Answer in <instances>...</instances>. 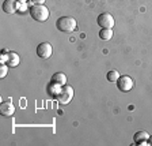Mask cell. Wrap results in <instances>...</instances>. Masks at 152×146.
Masks as SVG:
<instances>
[{
	"label": "cell",
	"instance_id": "obj_6",
	"mask_svg": "<svg viewBox=\"0 0 152 146\" xmlns=\"http://www.w3.org/2000/svg\"><path fill=\"white\" fill-rule=\"evenodd\" d=\"M53 52V48L49 42H41V44L37 47V55L41 59H49Z\"/></svg>",
	"mask_w": 152,
	"mask_h": 146
},
{
	"label": "cell",
	"instance_id": "obj_9",
	"mask_svg": "<svg viewBox=\"0 0 152 146\" xmlns=\"http://www.w3.org/2000/svg\"><path fill=\"white\" fill-rule=\"evenodd\" d=\"M148 139H149V134L144 130L137 131V133L133 135V141H134V143H137V145H142V143H145Z\"/></svg>",
	"mask_w": 152,
	"mask_h": 146
},
{
	"label": "cell",
	"instance_id": "obj_1",
	"mask_svg": "<svg viewBox=\"0 0 152 146\" xmlns=\"http://www.w3.org/2000/svg\"><path fill=\"white\" fill-rule=\"evenodd\" d=\"M28 11H30L31 18L37 22H45L49 18V10L44 4H34L28 8Z\"/></svg>",
	"mask_w": 152,
	"mask_h": 146
},
{
	"label": "cell",
	"instance_id": "obj_5",
	"mask_svg": "<svg viewBox=\"0 0 152 146\" xmlns=\"http://www.w3.org/2000/svg\"><path fill=\"white\" fill-rule=\"evenodd\" d=\"M98 25L101 26L102 29H111L114 26V18L110 15V14L104 13V14H101V15L98 16Z\"/></svg>",
	"mask_w": 152,
	"mask_h": 146
},
{
	"label": "cell",
	"instance_id": "obj_2",
	"mask_svg": "<svg viewBox=\"0 0 152 146\" xmlns=\"http://www.w3.org/2000/svg\"><path fill=\"white\" fill-rule=\"evenodd\" d=\"M56 26L61 33H72L77 26V22L72 16H61L57 19Z\"/></svg>",
	"mask_w": 152,
	"mask_h": 146
},
{
	"label": "cell",
	"instance_id": "obj_14",
	"mask_svg": "<svg viewBox=\"0 0 152 146\" xmlns=\"http://www.w3.org/2000/svg\"><path fill=\"white\" fill-rule=\"evenodd\" d=\"M7 73H8V66H7L6 63H1V67H0V76L4 78V76L7 75Z\"/></svg>",
	"mask_w": 152,
	"mask_h": 146
},
{
	"label": "cell",
	"instance_id": "obj_18",
	"mask_svg": "<svg viewBox=\"0 0 152 146\" xmlns=\"http://www.w3.org/2000/svg\"><path fill=\"white\" fill-rule=\"evenodd\" d=\"M18 1H27V0H18Z\"/></svg>",
	"mask_w": 152,
	"mask_h": 146
},
{
	"label": "cell",
	"instance_id": "obj_13",
	"mask_svg": "<svg viewBox=\"0 0 152 146\" xmlns=\"http://www.w3.org/2000/svg\"><path fill=\"white\" fill-rule=\"evenodd\" d=\"M120 73L118 71H115V70H111V71H109L107 73V75H106V78H107V81L109 82H117L118 81V78H120Z\"/></svg>",
	"mask_w": 152,
	"mask_h": 146
},
{
	"label": "cell",
	"instance_id": "obj_12",
	"mask_svg": "<svg viewBox=\"0 0 152 146\" xmlns=\"http://www.w3.org/2000/svg\"><path fill=\"white\" fill-rule=\"evenodd\" d=\"M99 37L102 40H104V41H107V40H110L113 37V30L111 29H102L101 32H99Z\"/></svg>",
	"mask_w": 152,
	"mask_h": 146
},
{
	"label": "cell",
	"instance_id": "obj_15",
	"mask_svg": "<svg viewBox=\"0 0 152 146\" xmlns=\"http://www.w3.org/2000/svg\"><path fill=\"white\" fill-rule=\"evenodd\" d=\"M18 10H20V13H23L25 10H27L26 1H19V4H18Z\"/></svg>",
	"mask_w": 152,
	"mask_h": 146
},
{
	"label": "cell",
	"instance_id": "obj_7",
	"mask_svg": "<svg viewBox=\"0 0 152 146\" xmlns=\"http://www.w3.org/2000/svg\"><path fill=\"white\" fill-rule=\"evenodd\" d=\"M14 112H15V107H14V104L11 101L1 102V105H0V113L3 115V116L8 118V116L14 115Z\"/></svg>",
	"mask_w": 152,
	"mask_h": 146
},
{
	"label": "cell",
	"instance_id": "obj_3",
	"mask_svg": "<svg viewBox=\"0 0 152 146\" xmlns=\"http://www.w3.org/2000/svg\"><path fill=\"white\" fill-rule=\"evenodd\" d=\"M72 99H73V89L68 85H65L64 87H61L60 93L57 94V100H58L61 104H68Z\"/></svg>",
	"mask_w": 152,
	"mask_h": 146
},
{
	"label": "cell",
	"instance_id": "obj_8",
	"mask_svg": "<svg viewBox=\"0 0 152 146\" xmlns=\"http://www.w3.org/2000/svg\"><path fill=\"white\" fill-rule=\"evenodd\" d=\"M18 0H4L3 3V11L6 14H14L18 11Z\"/></svg>",
	"mask_w": 152,
	"mask_h": 146
},
{
	"label": "cell",
	"instance_id": "obj_4",
	"mask_svg": "<svg viewBox=\"0 0 152 146\" xmlns=\"http://www.w3.org/2000/svg\"><path fill=\"white\" fill-rule=\"evenodd\" d=\"M133 85H134V83H133V79L128 75L120 76L117 81V86L121 92H129V90H132Z\"/></svg>",
	"mask_w": 152,
	"mask_h": 146
},
{
	"label": "cell",
	"instance_id": "obj_11",
	"mask_svg": "<svg viewBox=\"0 0 152 146\" xmlns=\"http://www.w3.org/2000/svg\"><path fill=\"white\" fill-rule=\"evenodd\" d=\"M52 82L58 83V85H63V86H64V85L66 83V76H65V74H63V73L54 74L53 78H52Z\"/></svg>",
	"mask_w": 152,
	"mask_h": 146
},
{
	"label": "cell",
	"instance_id": "obj_10",
	"mask_svg": "<svg viewBox=\"0 0 152 146\" xmlns=\"http://www.w3.org/2000/svg\"><path fill=\"white\" fill-rule=\"evenodd\" d=\"M19 62H20V59H19V55L18 53H15V52H8V53H7L6 64L8 67H16L19 64Z\"/></svg>",
	"mask_w": 152,
	"mask_h": 146
},
{
	"label": "cell",
	"instance_id": "obj_16",
	"mask_svg": "<svg viewBox=\"0 0 152 146\" xmlns=\"http://www.w3.org/2000/svg\"><path fill=\"white\" fill-rule=\"evenodd\" d=\"M46 0H33V3L34 4H44Z\"/></svg>",
	"mask_w": 152,
	"mask_h": 146
},
{
	"label": "cell",
	"instance_id": "obj_17",
	"mask_svg": "<svg viewBox=\"0 0 152 146\" xmlns=\"http://www.w3.org/2000/svg\"><path fill=\"white\" fill-rule=\"evenodd\" d=\"M148 141H149V145H152V137H149V139H148Z\"/></svg>",
	"mask_w": 152,
	"mask_h": 146
}]
</instances>
